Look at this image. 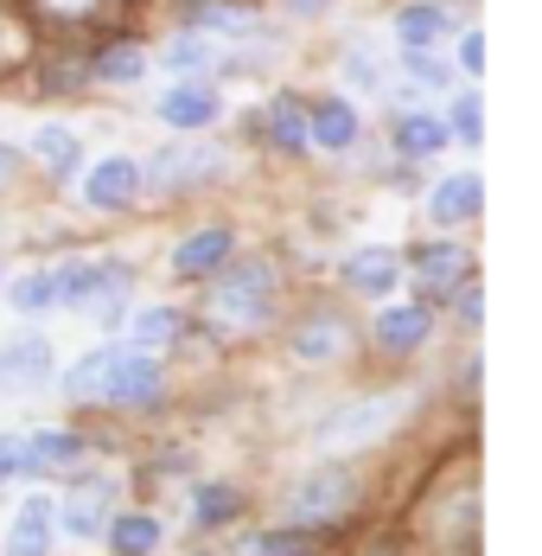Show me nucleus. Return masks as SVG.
<instances>
[{"label": "nucleus", "mask_w": 542, "mask_h": 556, "mask_svg": "<svg viewBox=\"0 0 542 556\" xmlns=\"http://www.w3.org/2000/svg\"><path fill=\"white\" fill-rule=\"evenodd\" d=\"M211 320L230 333H262L281 320V269L269 256H236L223 276L211 281Z\"/></svg>", "instance_id": "nucleus-1"}, {"label": "nucleus", "mask_w": 542, "mask_h": 556, "mask_svg": "<svg viewBox=\"0 0 542 556\" xmlns=\"http://www.w3.org/2000/svg\"><path fill=\"white\" fill-rule=\"evenodd\" d=\"M166 403V352L134 345V339H108L103 345V409L141 416Z\"/></svg>", "instance_id": "nucleus-2"}, {"label": "nucleus", "mask_w": 542, "mask_h": 556, "mask_svg": "<svg viewBox=\"0 0 542 556\" xmlns=\"http://www.w3.org/2000/svg\"><path fill=\"white\" fill-rule=\"evenodd\" d=\"M351 505H358V467L338 454V460H320V467H307V473H294V480H287L281 525H307V531H325V525H338Z\"/></svg>", "instance_id": "nucleus-3"}, {"label": "nucleus", "mask_w": 542, "mask_h": 556, "mask_svg": "<svg viewBox=\"0 0 542 556\" xmlns=\"http://www.w3.org/2000/svg\"><path fill=\"white\" fill-rule=\"evenodd\" d=\"M141 192H147V161H134V154H103L83 167V205L90 212H134Z\"/></svg>", "instance_id": "nucleus-4"}, {"label": "nucleus", "mask_w": 542, "mask_h": 556, "mask_svg": "<svg viewBox=\"0 0 542 556\" xmlns=\"http://www.w3.org/2000/svg\"><path fill=\"white\" fill-rule=\"evenodd\" d=\"M243 250H236V230L230 224H198V230H185L179 243H172V276L179 281H217L230 263H236Z\"/></svg>", "instance_id": "nucleus-5"}, {"label": "nucleus", "mask_w": 542, "mask_h": 556, "mask_svg": "<svg viewBox=\"0 0 542 556\" xmlns=\"http://www.w3.org/2000/svg\"><path fill=\"white\" fill-rule=\"evenodd\" d=\"M108 518H115V480H103V473L77 480V486L57 500V531L77 538V544H103Z\"/></svg>", "instance_id": "nucleus-6"}, {"label": "nucleus", "mask_w": 542, "mask_h": 556, "mask_svg": "<svg viewBox=\"0 0 542 556\" xmlns=\"http://www.w3.org/2000/svg\"><path fill=\"white\" fill-rule=\"evenodd\" d=\"M389 422H396V403H389V396H358V403H345V409H332V416H325L320 429H313V442L351 454V447L389 435Z\"/></svg>", "instance_id": "nucleus-7"}, {"label": "nucleus", "mask_w": 542, "mask_h": 556, "mask_svg": "<svg viewBox=\"0 0 542 556\" xmlns=\"http://www.w3.org/2000/svg\"><path fill=\"white\" fill-rule=\"evenodd\" d=\"M371 339H377L389 358H415L422 345L434 339V301H383L377 320H371Z\"/></svg>", "instance_id": "nucleus-8"}, {"label": "nucleus", "mask_w": 542, "mask_h": 556, "mask_svg": "<svg viewBox=\"0 0 542 556\" xmlns=\"http://www.w3.org/2000/svg\"><path fill=\"white\" fill-rule=\"evenodd\" d=\"M166 128H179V135H198V128H211L217 115H223V97H217L211 77H172L160 90V103H154Z\"/></svg>", "instance_id": "nucleus-9"}, {"label": "nucleus", "mask_w": 542, "mask_h": 556, "mask_svg": "<svg viewBox=\"0 0 542 556\" xmlns=\"http://www.w3.org/2000/svg\"><path fill=\"white\" fill-rule=\"evenodd\" d=\"M428 224L434 230H460V224H473L479 212H486V179L473 167H460V173H440L428 186Z\"/></svg>", "instance_id": "nucleus-10"}, {"label": "nucleus", "mask_w": 542, "mask_h": 556, "mask_svg": "<svg viewBox=\"0 0 542 556\" xmlns=\"http://www.w3.org/2000/svg\"><path fill=\"white\" fill-rule=\"evenodd\" d=\"M402 276H409V250H396V243H364L345 256V288L364 301H389Z\"/></svg>", "instance_id": "nucleus-11"}, {"label": "nucleus", "mask_w": 542, "mask_h": 556, "mask_svg": "<svg viewBox=\"0 0 542 556\" xmlns=\"http://www.w3.org/2000/svg\"><path fill=\"white\" fill-rule=\"evenodd\" d=\"M287 352H294L300 365H338V358L351 352V327H345V314H338V307H313L307 320L287 327Z\"/></svg>", "instance_id": "nucleus-12"}, {"label": "nucleus", "mask_w": 542, "mask_h": 556, "mask_svg": "<svg viewBox=\"0 0 542 556\" xmlns=\"http://www.w3.org/2000/svg\"><path fill=\"white\" fill-rule=\"evenodd\" d=\"M389 148H396L409 167H422V161H440V154L453 148V128H447L440 110H396V122H389Z\"/></svg>", "instance_id": "nucleus-13"}, {"label": "nucleus", "mask_w": 542, "mask_h": 556, "mask_svg": "<svg viewBox=\"0 0 542 556\" xmlns=\"http://www.w3.org/2000/svg\"><path fill=\"white\" fill-rule=\"evenodd\" d=\"M217 173H223V154H217V148H205V141H172V148H160V154L147 161V179H154L160 192L205 186V179H217Z\"/></svg>", "instance_id": "nucleus-14"}, {"label": "nucleus", "mask_w": 542, "mask_h": 556, "mask_svg": "<svg viewBox=\"0 0 542 556\" xmlns=\"http://www.w3.org/2000/svg\"><path fill=\"white\" fill-rule=\"evenodd\" d=\"M57 378V352L46 333H13L7 345H0V384L13 390H39Z\"/></svg>", "instance_id": "nucleus-15"}, {"label": "nucleus", "mask_w": 542, "mask_h": 556, "mask_svg": "<svg viewBox=\"0 0 542 556\" xmlns=\"http://www.w3.org/2000/svg\"><path fill=\"white\" fill-rule=\"evenodd\" d=\"M307 115H313V148H320V154H351V148H358V135H364V115H358V103H351L345 90L313 97Z\"/></svg>", "instance_id": "nucleus-16"}, {"label": "nucleus", "mask_w": 542, "mask_h": 556, "mask_svg": "<svg viewBox=\"0 0 542 556\" xmlns=\"http://www.w3.org/2000/svg\"><path fill=\"white\" fill-rule=\"evenodd\" d=\"M185 33H205V39H256L262 33V20H256V7H243V0H185Z\"/></svg>", "instance_id": "nucleus-17"}, {"label": "nucleus", "mask_w": 542, "mask_h": 556, "mask_svg": "<svg viewBox=\"0 0 542 556\" xmlns=\"http://www.w3.org/2000/svg\"><path fill=\"white\" fill-rule=\"evenodd\" d=\"M409 276H415V288H422V301H434V294H447V288L466 281V250L447 243V237H434V243H422V250H409Z\"/></svg>", "instance_id": "nucleus-18"}, {"label": "nucleus", "mask_w": 542, "mask_h": 556, "mask_svg": "<svg viewBox=\"0 0 542 556\" xmlns=\"http://www.w3.org/2000/svg\"><path fill=\"white\" fill-rule=\"evenodd\" d=\"M52 538H57V500L33 493L13 511V531H7V551L0 556H52Z\"/></svg>", "instance_id": "nucleus-19"}, {"label": "nucleus", "mask_w": 542, "mask_h": 556, "mask_svg": "<svg viewBox=\"0 0 542 556\" xmlns=\"http://www.w3.org/2000/svg\"><path fill=\"white\" fill-rule=\"evenodd\" d=\"M453 26H460V20H453L447 0H409V7H396V20H389L396 46H440Z\"/></svg>", "instance_id": "nucleus-20"}, {"label": "nucleus", "mask_w": 542, "mask_h": 556, "mask_svg": "<svg viewBox=\"0 0 542 556\" xmlns=\"http://www.w3.org/2000/svg\"><path fill=\"white\" fill-rule=\"evenodd\" d=\"M103 544H108V556H154L166 544V525L154 518V511H134V505H128V511L108 518Z\"/></svg>", "instance_id": "nucleus-21"}, {"label": "nucleus", "mask_w": 542, "mask_h": 556, "mask_svg": "<svg viewBox=\"0 0 542 556\" xmlns=\"http://www.w3.org/2000/svg\"><path fill=\"white\" fill-rule=\"evenodd\" d=\"M33 161L52 173V179H77V173H83V135L64 128V122H46V128L33 135Z\"/></svg>", "instance_id": "nucleus-22"}, {"label": "nucleus", "mask_w": 542, "mask_h": 556, "mask_svg": "<svg viewBox=\"0 0 542 556\" xmlns=\"http://www.w3.org/2000/svg\"><path fill=\"white\" fill-rule=\"evenodd\" d=\"M269 148H274V154H307V148H313V115H307V97H274V103H269Z\"/></svg>", "instance_id": "nucleus-23"}, {"label": "nucleus", "mask_w": 542, "mask_h": 556, "mask_svg": "<svg viewBox=\"0 0 542 556\" xmlns=\"http://www.w3.org/2000/svg\"><path fill=\"white\" fill-rule=\"evenodd\" d=\"M7 307L20 320H46L64 307V288H57V269H26L20 281H7Z\"/></svg>", "instance_id": "nucleus-24"}, {"label": "nucleus", "mask_w": 542, "mask_h": 556, "mask_svg": "<svg viewBox=\"0 0 542 556\" xmlns=\"http://www.w3.org/2000/svg\"><path fill=\"white\" fill-rule=\"evenodd\" d=\"M26 442H33V467H52V473H70L90 460V442L77 429H33Z\"/></svg>", "instance_id": "nucleus-25"}, {"label": "nucleus", "mask_w": 542, "mask_h": 556, "mask_svg": "<svg viewBox=\"0 0 542 556\" xmlns=\"http://www.w3.org/2000/svg\"><path fill=\"white\" fill-rule=\"evenodd\" d=\"M160 64L172 71V77H211L217 39H205V33H172V39H166V52H160Z\"/></svg>", "instance_id": "nucleus-26"}, {"label": "nucleus", "mask_w": 542, "mask_h": 556, "mask_svg": "<svg viewBox=\"0 0 542 556\" xmlns=\"http://www.w3.org/2000/svg\"><path fill=\"white\" fill-rule=\"evenodd\" d=\"M179 333H185V307H134V314H128V339H134V345L166 352Z\"/></svg>", "instance_id": "nucleus-27"}, {"label": "nucleus", "mask_w": 542, "mask_h": 556, "mask_svg": "<svg viewBox=\"0 0 542 556\" xmlns=\"http://www.w3.org/2000/svg\"><path fill=\"white\" fill-rule=\"evenodd\" d=\"M64 396L77 403V409H103V345H90L83 358H70V371L57 378Z\"/></svg>", "instance_id": "nucleus-28"}, {"label": "nucleus", "mask_w": 542, "mask_h": 556, "mask_svg": "<svg viewBox=\"0 0 542 556\" xmlns=\"http://www.w3.org/2000/svg\"><path fill=\"white\" fill-rule=\"evenodd\" d=\"M243 511V493L236 486H223V480H205V486H192V525L198 531H217V525H230Z\"/></svg>", "instance_id": "nucleus-29"}, {"label": "nucleus", "mask_w": 542, "mask_h": 556, "mask_svg": "<svg viewBox=\"0 0 542 556\" xmlns=\"http://www.w3.org/2000/svg\"><path fill=\"white\" fill-rule=\"evenodd\" d=\"M320 551V531H307V525H274V531H256L243 556H313Z\"/></svg>", "instance_id": "nucleus-30"}, {"label": "nucleus", "mask_w": 542, "mask_h": 556, "mask_svg": "<svg viewBox=\"0 0 542 556\" xmlns=\"http://www.w3.org/2000/svg\"><path fill=\"white\" fill-rule=\"evenodd\" d=\"M396 64H402L422 90H447V84H453V58L440 52V46H402Z\"/></svg>", "instance_id": "nucleus-31"}, {"label": "nucleus", "mask_w": 542, "mask_h": 556, "mask_svg": "<svg viewBox=\"0 0 542 556\" xmlns=\"http://www.w3.org/2000/svg\"><path fill=\"white\" fill-rule=\"evenodd\" d=\"M147 64H154V58L141 52V46H108V52L96 58V84L128 90V84H141V77H147Z\"/></svg>", "instance_id": "nucleus-32"}, {"label": "nucleus", "mask_w": 542, "mask_h": 556, "mask_svg": "<svg viewBox=\"0 0 542 556\" xmlns=\"http://www.w3.org/2000/svg\"><path fill=\"white\" fill-rule=\"evenodd\" d=\"M447 128H453V141H460V148H479V141H486V115H479V90H460V97L447 103Z\"/></svg>", "instance_id": "nucleus-33"}, {"label": "nucleus", "mask_w": 542, "mask_h": 556, "mask_svg": "<svg viewBox=\"0 0 542 556\" xmlns=\"http://www.w3.org/2000/svg\"><path fill=\"white\" fill-rule=\"evenodd\" d=\"M33 473V442L26 435H0V480H20Z\"/></svg>", "instance_id": "nucleus-34"}, {"label": "nucleus", "mask_w": 542, "mask_h": 556, "mask_svg": "<svg viewBox=\"0 0 542 556\" xmlns=\"http://www.w3.org/2000/svg\"><path fill=\"white\" fill-rule=\"evenodd\" d=\"M460 71H466V77H479V71H486V33H479V26H466V33H460Z\"/></svg>", "instance_id": "nucleus-35"}, {"label": "nucleus", "mask_w": 542, "mask_h": 556, "mask_svg": "<svg viewBox=\"0 0 542 556\" xmlns=\"http://www.w3.org/2000/svg\"><path fill=\"white\" fill-rule=\"evenodd\" d=\"M325 13H332V0H281V20H294V26H320Z\"/></svg>", "instance_id": "nucleus-36"}, {"label": "nucleus", "mask_w": 542, "mask_h": 556, "mask_svg": "<svg viewBox=\"0 0 542 556\" xmlns=\"http://www.w3.org/2000/svg\"><path fill=\"white\" fill-rule=\"evenodd\" d=\"M460 320H466V327H479V320H486V288H479L473 276L460 281Z\"/></svg>", "instance_id": "nucleus-37"}, {"label": "nucleus", "mask_w": 542, "mask_h": 556, "mask_svg": "<svg viewBox=\"0 0 542 556\" xmlns=\"http://www.w3.org/2000/svg\"><path fill=\"white\" fill-rule=\"evenodd\" d=\"M13 173H20V148H7V141H0V186H7Z\"/></svg>", "instance_id": "nucleus-38"}, {"label": "nucleus", "mask_w": 542, "mask_h": 556, "mask_svg": "<svg viewBox=\"0 0 542 556\" xmlns=\"http://www.w3.org/2000/svg\"><path fill=\"white\" fill-rule=\"evenodd\" d=\"M57 13H77V7H96V0H52Z\"/></svg>", "instance_id": "nucleus-39"}, {"label": "nucleus", "mask_w": 542, "mask_h": 556, "mask_svg": "<svg viewBox=\"0 0 542 556\" xmlns=\"http://www.w3.org/2000/svg\"><path fill=\"white\" fill-rule=\"evenodd\" d=\"M0 294H7V276H0Z\"/></svg>", "instance_id": "nucleus-40"}]
</instances>
